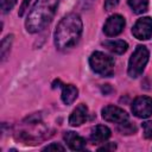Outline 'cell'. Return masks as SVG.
Returning a JSON list of instances; mask_svg holds the SVG:
<instances>
[{
	"label": "cell",
	"instance_id": "1",
	"mask_svg": "<svg viewBox=\"0 0 152 152\" xmlns=\"http://www.w3.org/2000/svg\"><path fill=\"white\" fill-rule=\"evenodd\" d=\"M83 31L82 19L77 13L64 15L56 26L53 42L58 50L65 51L74 48L81 39Z\"/></svg>",
	"mask_w": 152,
	"mask_h": 152
},
{
	"label": "cell",
	"instance_id": "2",
	"mask_svg": "<svg viewBox=\"0 0 152 152\" xmlns=\"http://www.w3.org/2000/svg\"><path fill=\"white\" fill-rule=\"evenodd\" d=\"M58 4L59 0H37L25 21L27 32L37 33L45 28L52 20Z\"/></svg>",
	"mask_w": 152,
	"mask_h": 152
},
{
	"label": "cell",
	"instance_id": "3",
	"mask_svg": "<svg viewBox=\"0 0 152 152\" xmlns=\"http://www.w3.org/2000/svg\"><path fill=\"white\" fill-rule=\"evenodd\" d=\"M89 65L91 70L103 77H109L114 72V58L101 51H94L89 57Z\"/></svg>",
	"mask_w": 152,
	"mask_h": 152
},
{
	"label": "cell",
	"instance_id": "4",
	"mask_svg": "<svg viewBox=\"0 0 152 152\" xmlns=\"http://www.w3.org/2000/svg\"><path fill=\"white\" fill-rule=\"evenodd\" d=\"M148 58H150V52L147 48L144 45H138L128 61V68H127L128 76L132 78L139 77L142 74L148 62Z\"/></svg>",
	"mask_w": 152,
	"mask_h": 152
},
{
	"label": "cell",
	"instance_id": "5",
	"mask_svg": "<svg viewBox=\"0 0 152 152\" xmlns=\"http://www.w3.org/2000/svg\"><path fill=\"white\" fill-rule=\"evenodd\" d=\"M132 113L140 119H147L152 115V97L138 96L132 103Z\"/></svg>",
	"mask_w": 152,
	"mask_h": 152
},
{
	"label": "cell",
	"instance_id": "6",
	"mask_svg": "<svg viewBox=\"0 0 152 152\" xmlns=\"http://www.w3.org/2000/svg\"><path fill=\"white\" fill-rule=\"evenodd\" d=\"M101 113H102V118H103L106 121H108V122H114V124H119V125L127 122L128 119H129V116H128V114H127L126 110H124V109L120 108V107L112 106V104L103 107L102 110H101Z\"/></svg>",
	"mask_w": 152,
	"mask_h": 152
},
{
	"label": "cell",
	"instance_id": "7",
	"mask_svg": "<svg viewBox=\"0 0 152 152\" xmlns=\"http://www.w3.org/2000/svg\"><path fill=\"white\" fill-rule=\"evenodd\" d=\"M132 34L139 40H147L152 37V18L142 17L132 27Z\"/></svg>",
	"mask_w": 152,
	"mask_h": 152
},
{
	"label": "cell",
	"instance_id": "8",
	"mask_svg": "<svg viewBox=\"0 0 152 152\" xmlns=\"http://www.w3.org/2000/svg\"><path fill=\"white\" fill-rule=\"evenodd\" d=\"M125 24H126V21L122 15L113 14L106 20V23L103 25V32L108 37H115L122 32Z\"/></svg>",
	"mask_w": 152,
	"mask_h": 152
},
{
	"label": "cell",
	"instance_id": "9",
	"mask_svg": "<svg viewBox=\"0 0 152 152\" xmlns=\"http://www.w3.org/2000/svg\"><path fill=\"white\" fill-rule=\"evenodd\" d=\"M87 118H88V107L84 103H80L71 112L69 116V124L72 127H77L84 124V121H87Z\"/></svg>",
	"mask_w": 152,
	"mask_h": 152
},
{
	"label": "cell",
	"instance_id": "10",
	"mask_svg": "<svg viewBox=\"0 0 152 152\" xmlns=\"http://www.w3.org/2000/svg\"><path fill=\"white\" fill-rule=\"evenodd\" d=\"M63 138L68 144L69 148L72 151H82L86 148V140L75 132H71V131L65 132Z\"/></svg>",
	"mask_w": 152,
	"mask_h": 152
},
{
	"label": "cell",
	"instance_id": "11",
	"mask_svg": "<svg viewBox=\"0 0 152 152\" xmlns=\"http://www.w3.org/2000/svg\"><path fill=\"white\" fill-rule=\"evenodd\" d=\"M110 137V129L104 125H97L93 127L90 133V140L94 144H100L106 141Z\"/></svg>",
	"mask_w": 152,
	"mask_h": 152
},
{
	"label": "cell",
	"instance_id": "12",
	"mask_svg": "<svg viewBox=\"0 0 152 152\" xmlns=\"http://www.w3.org/2000/svg\"><path fill=\"white\" fill-rule=\"evenodd\" d=\"M102 45L104 48H107L109 51H112L113 53H116V55H122L128 49L127 42H125L122 39H109V40H104V42H102Z\"/></svg>",
	"mask_w": 152,
	"mask_h": 152
},
{
	"label": "cell",
	"instance_id": "13",
	"mask_svg": "<svg viewBox=\"0 0 152 152\" xmlns=\"http://www.w3.org/2000/svg\"><path fill=\"white\" fill-rule=\"evenodd\" d=\"M78 96V89L72 84H63L62 86V101L65 104H71Z\"/></svg>",
	"mask_w": 152,
	"mask_h": 152
},
{
	"label": "cell",
	"instance_id": "14",
	"mask_svg": "<svg viewBox=\"0 0 152 152\" xmlns=\"http://www.w3.org/2000/svg\"><path fill=\"white\" fill-rule=\"evenodd\" d=\"M12 42H13V34H8L1 40V46H0L1 62H5V59L7 58L10 50H11V46H12Z\"/></svg>",
	"mask_w": 152,
	"mask_h": 152
},
{
	"label": "cell",
	"instance_id": "15",
	"mask_svg": "<svg viewBox=\"0 0 152 152\" xmlns=\"http://www.w3.org/2000/svg\"><path fill=\"white\" fill-rule=\"evenodd\" d=\"M128 5L135 14H141L148 8V0H128Z\"/></svg>",
	"mask_w": 152,
	"mask_h": 152
},
{
	"label": "cell",
	"instance_id": "16",
	"mask_svg": "<svg viewBox=\"0 0 152 152\" xmlns=\"http://www.w3.org/2000/svg\"><path fill=\"white\" fill-rule=\"evenodd\" d=\"M0 2H1V12L6 14L15 6L17 0H0Z\"/></svg>",
	"mask_w": 152,
	"mask_h": 152
},
{
	"label": "cell",
	"instance_id": "17",
	"mask_svg": "<svg viewBox=\"0 0 152 152\" xmlns=\"http://www.w3.org/2000/svg\"><path fill=\"white\" fill-rule=\"evenodd\" d=\"M141 126L144 131V137L146 139H152V121H145Z\"/></svg>",
	"mask_w": 152,
	"mask_h": 152
},
{
	"label": "cell",
	"instance_id": "18",
	"mask_svg": "<svg viewBox=\"0 0 152 152\" xmlns=\"http://www.w3.org/2000/svg\"><path fill=\"white\" fill-rule=\"evenodd\" d=\"M119 129H120V132H122V134H131V133L135 132V127L133 125H131L128 121L125 124H121V127Z\"/></svg>",
	"mask_w": 152,
	"mask_h": 152
},
{
	"label": "cell",
	"instance_id": "19",
	"mask_svg": "<svg viewBox=\"0 0 152 152\" xmlns=\"http://www.w3.org/2000/svg\"><path fill=\"white\" fill-rule=\"evenodd\" d=\"M57 150L58 151H64L65 147L62 146L61 144H57V142H53V144H50V145L43 147V151H57Z\"/></svg>",
	"mask_w": 152,
	"mask_h": 152
},
{
	"label": "cell",
	"instance_id": "20",
	"mask_svg": "<svg viewBox=\"0 0 152 152\" xmlns=\"http://www.w3.org/2000/svg\"><path fill=\"white\" fill-rule=\"evenodd\" d=\"M120 0H104V10L106 11H110L113 8H115L119 5Z\"/></svg>",
	"mask_w": 152,
	"mask_h": 152
},
{
	"label": "cell",
	"instance_id": "21",
	"mask_svg": "<svg viewBox=\"0 0 152 152\" xmlns=\"http://www.w3.org/2000/svg\"><path fill=\"white\" fill-rule=\"evenodd\" d=\"M116 148V145L114 142H107L106 145H103L102 147H99V151H113Z\"/></svg>",
	"mask_w": 152,
	"mask_h": 152
},
{
	"label": "cell",
	"instance_id": "22",
	"mask_svg": "<svg viewBox=\"0 0 152 152\" xmlns=\"http://www.w3.org/2000/svg\"><path fill=\"white\" fill-rule=\"evenodd\" d=\"M30 2H31V0H24V1H23L21 6H20V11H19V17H21V15L24 14V12H25V11H26V8L28 7Z\"/></svg>",
	"mask_w": 152,
	"mask_h": 152
}]
</instances>
